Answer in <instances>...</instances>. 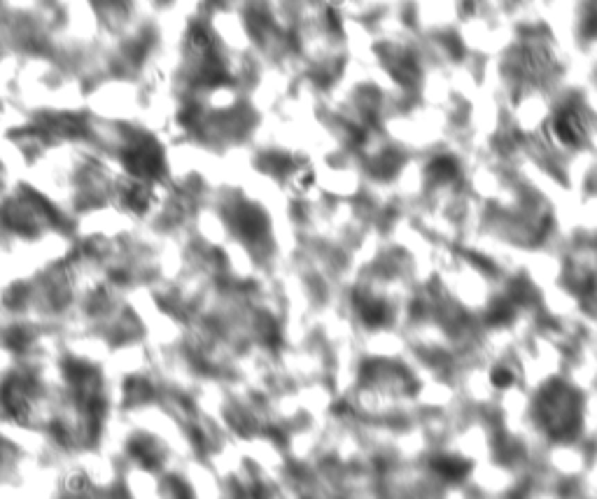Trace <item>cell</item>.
<instances>
[{
    "mask_svg": "<svg viewBox=\"0 0 597 499\" xmlns=\"http://www.w3.org/2000/svg\"><path fill=\"white\" fill-rule=\"evenodd\" d=\"M511 383H514V373L506 366H495L490 371V385L497 387V390H506Z\"/></svg>",
    "mask_w": 597,
    "mask_h": 499,
    "instance_id": "cell-1",
    "label": "cell"
}]
</instances>
